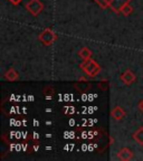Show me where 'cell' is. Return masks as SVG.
I'll list each match as a JSON object with an SVG mask.
<instances>
[{"instance_id":"7c38bea8","label":"cell","mask_w":143,"mask_h":161,"mask_svg":"<svg viewBox=\"0 0 143 161\" xmlns=\"http://www.w3.org/2000/svg\"><path fill=\"white\" fill-rule=\"evenodd\" d=\"M133 7L130 5V3H128V5H125L123 8H122V10H121V13L123 14L124 16H130L131 14L133 13Z\"/></svg>"},{"instance_id":"9a60e30c","label":"cell","mask_w":143,"mask_h":161,"mask_svg":"<svg viewBox=\"0 0 143 161\" xmlns=\"http://www.w3.org/2000/svg\"><path fill=\"white\" fill-rule=\"evenodd\" d=\"M93 1H95V3H97L102 9H106V8H108V6H107V3H106L105 0H93Z\"/></svg>"},{"instance_id":"8fae6325","label":"cell","mask_w":143,"mask_h":161,"mask_svg":"<svg viewBox=\"0 0 143 161\" xmlns=\"http://www.w3.org/2000/svg\"><path fill=\"white\" fill-rule=\"evenodd\" d=\"M78 56L83 60L90 59V58L92 57V52H91L87 47H83V48H80V50L78 52Z\"/></svg>"},{"instance_id":"277c9868","label":"cell","mask_w":143,"mask_h":161,"mask_svg":"<svg viewBox=\"0 0 143 161\" xmlns=\"http://www.w3.org/2000/svg\"><path fill=\"white\" fill-rule=\"evenodd\" d=\"M120 80H122L123 84H125V85H131V84H133L136 80V76L131 69H126L120 75Z\"/></svg>"},{"instance_id":"2e32d148","label":"cell","mask_w":143,"mask_h":161,"mask_svg":"<svg viewBox=\"0 0 143 161\" xmlns=\"http://www.w3.org/2000/svg\"><path fill=\"white\" fill-rule=\"evenodd\" d=\"M9 1L13 3V5H18V3H19L21 0H9Z\"/></svg>"},{"instance_id":"5b68a950","label":"cell","mask_w":143,"mask_h":161,"mask_svg":"<svg viewBox=\"0 0 143 161\" xmlns=\"http://www.w3.org/2000/svg\"><path fill=\"white\" fill-rule=\"evenodd\" d=\"M130 1L131 0H112L110 3V5H108V8H110L112 11H114V13L118 14V13H121V10H122V8H123L124 6L130 3Z\"/></svg>"},{"instance_id":"30bf717a","label":"cell","mask_w":143,"mask_h":161,"mask_svg":"<svg viewBox=\"0 0 143 161\" xmlns=\"http://www.w3.org/2000/svg\"><path fill=\"white\" fill-rule=\"evenodd\" d=\"M75 87L76 88H80V91H86V90H88V88H91V84L87 83L86 78L80 77V80H78L77 83L75 84Z\"/></svg>"},{"instance_id":"52a82bcc","label":"cell","mask_w":143,"mask_h":161,"mask_svg":"<svg viewBox=\"0 0 143 161\" xmlns=\"http://www.w3.org/2000/svg\"><path fill=\"white\" fill-rule=\"evenodd\" d=\"M125 115H126V112L121 106H114L113 110L111 111V116L116 121L122 120L123 118H125Z\"/></svg>"},{"instance_id":"ba28073f","label":"cell","mask_w":143,"mask_h":161,"mask_svg":"<svg viewBox=\"0 0 143 161\" xmlns=\"http://www.w3.org/2000/svg\"><path fill=\"white\" fill-rule=\"evenodd\" d=\"M5 78L9 82H14V80H17L19 78V74L15 68H9L5 73Z\"/></svg>"},{"instance_id":"4fadbf2b","label":"cell","mask_w":143,"mask_h":161,"mask_svg":"<svg viewBox=\"0 0 143 161\" xmlns=\"http://www.w3.org/2000/svg\"><path fill=\"white\" fill-rule=\"evenodd\" d=\"M54 87L53 86H47V87L44 88V95L45 96H48V97H50V96H53L54 95Z\"/></svg>"},{"instance_id":"7a4b0ae2","label":"cell","mask_w":143,"mask_h":161,"mask_svg":"<svg viewBox=\"0 0 143 161\" xmlns=\"http://www.w3.org/2000/svg\"><path fill=\"white\" fill-rule=\"evenodd\" d=\"M56 38H57V36H56V34L54 33L50 28H46V29L43 30V31L39 34V36H38L39 42L41 44H44L45 46L53 45V44L55 43Z\"/></svg>"},{"instance_id":"9c48e42d","label":"cell","mask_w":143,"mask_h":161,"mask_svg":"<svg viewBox=\"0 0 143 161\" xmlns=\"http://www.w3.org/2000/svg\"><path fill=\"white\" fill-rule=\"evenodd\" d=\"M132 138H133V140L135 141L138 144L143 146V128H139L133 133Z\"/></svg>"},{"instance_id":"3957f363","label":"cell","mask_w":143,"mask_h":161,"mask_svg":"<svg viewBox=\"0 0 143 161\" xmlns=\"http://www.w3.org/2000/svg\"><path fill=\"white\" fill-rule=\"evenodd\" d=\"M26 9L29 11L33 16H38L44 9V5L40 0H30L29 3H26Z\"/></svg>"},{"instance_id":"8992f818","label":"cell","mask_w":143,"mask_h":161,"mask_svg":"<svg viewBox=\"0 0 143 161\" xmlns=\"http://www.w3.org/2000/svg\"><path fill=\"white\" fill-rule=\"evenodd\" d=\"M118 158L122 161H129L133 158V152L125 147V148H122L118 152Z\"/></svg>"},{"instance_id":"6da1fadb","label":"cell","mask_w":143,"mask_h":161,"mask_svg":"<svg viewBox=\"0 0 143 161\" xmlns=\"http://www.w3.org/2000/svg\"><path fill=\"white\" fill-rule=\"evenodd\" d=\"M80 67L86 73V75L90 77H95L100 74L101 72V66L96 63L95 60L90 58V59L83 60V63L80 64Z\"/></svg>"},{"instance_id":"e0dca14e","label":"cell","mask_w":143,"mask_h":161,"mask_svg":"<svg viewBox=\"0 0 143 161\" xmlns=\"http://www.w3.org/2000/svg\"><path fill=\"white\" fill-rule=\"evenodd\" d=\"M105 1H106V3H107V6H108V5H110L111 1H112V0H105Z\"/></svg>"},{"instance_id":"5bb4252c","label":"cell","mask_w":143,"mask_h":161,"mask_svg":"<svg viewBox=\"0 0 143 161\" xmlns=\"http://www.w3.org/2000/svg\"><path fill=\"white\" fill-rule=\"evenodd\" d=\"M108 85H110V84H108V80H101L100 83H98V87H100L102 91H105V90H107Z\"/></svg>"}]
</instances>
